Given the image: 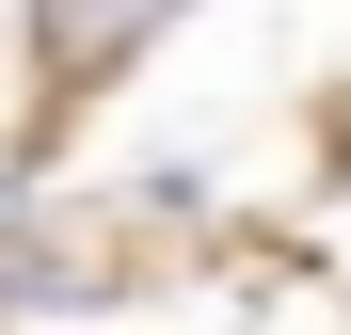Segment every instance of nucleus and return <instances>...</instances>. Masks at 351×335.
Segmentation results:
<instances>
[{
  "label": "nucleus",
  "mask_w": 351,
  "mask_h": 335,
  "mask_svg": "<svg viewBox=\"0 0 351 335\" xmlns=\"http://www.w3.org/2000/svg\"><path fill=\"white\" fill-rule=\"evenodd\" d=\"M160 16H176V0H32V64L48 80H112Z\"/></svg>",
  "instance_id": "nucleus-1"
}]
</instances>
